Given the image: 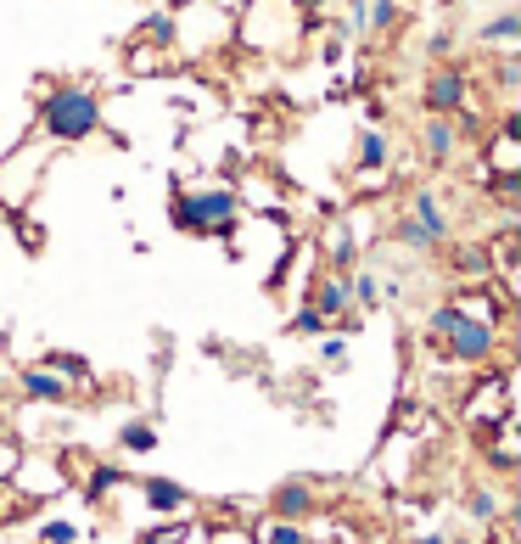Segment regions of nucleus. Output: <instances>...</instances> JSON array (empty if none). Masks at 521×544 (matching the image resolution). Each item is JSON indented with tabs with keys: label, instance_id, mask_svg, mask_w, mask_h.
Masks as SVG:
<instances>
[{
	"label": "nucleus",
	"instance_id": "obj_19",
	"mask_svg": "<svg viewBox=\"0 0 521 544\" xmlns=\"http://www.w3.org/2000/svg\"><path fill=\"white\" fill-rule=\"evenodd\" d=\"M45 371H57L68 387H73V382H79V387H90V365H85L79 354H62V348H57V354H45Z\"/></svg>",
	"mask_w": 521,
	"mask_h": 544
},
{
	"label": "nucleus",
	"instance_id": "obj_15",
	"mask_svg": "<svg viewBox=\"0 0 521 544\" xmlns=\"http://www.w3.org/2000/svg\"><path fill=\"white\" fill-rule=\"evenodd\" d=\"M477 40L482 45H516L521 40V12H516V6H505L499 17H488V23L477 29Z\"/></svg>",
	"mask_w": 521,
	"mask_h": 544
},
{
	"label": "nucleus",
	"instance_id": "obj_20",
	"mask_svg": "<svg viewBox=\"0 0 521 544\" xmlns=\"http://www.w3.org/2000/svg\"><path fill=\"white\" fill-rule=\"evenodd\" d=\"M258 544H309L303 522H281V516H269L264 528H258Z\"/></svg>",
	"mask_w": 521,
	"mask_h": 544
},
{
	"label": "nucleus",
	"instance_id": "obj_26",
	"mask_svg": "<svg viewBox=\"0 0 521 544\" xmlns=\"http://www.w3.org/2000/svg\"><path fill=\"white\" fill-rule=\"evenodd\" d=\"M40 544H79V528H73V522H45Z\"/></svg>",
	"mask_w": 521,
	"mask_h": 544
},
{
	"label": "nucleus",
	"instance_id": "obj_10",
	"mask_svg": "<svg viewBox=\"0 0 521 544\" xmlns=\"http://www.w3.org/2000/svg\"><path fill=\"white\" fill-rule=\"evenodd\" d=\"M141 494H146V505H152L157 516H185L191 511V494H185L180 483H169V477H146Z\"/></svg>",
	"mask_w": 521,
	"mask_h": 544
},
{
	"label": "nucleus",
	"instance_id": "obj_16",
	"mask_svg": "<svg viewBox=\"0 0 521 544\" xmlns=\"http://www.w3.org/2000/svg\"><path fill=\"white\" fill-rule=\"evenodd\" d=\"M398 23H404L398 0H365V34H393Z\"/></svg>",
	"mask_w": 521,
	"mask_h": 544
},
{
	"label": "nucleus",
	"instance_id": "obj_21",
	"mask_svg": "<svg viewBox=\"0 0 521 544\" xmlns=\"http://www.w3.org/2000/svg\"><path fill=\"white\" fill-rule=\"evenodd\" d=\"M465 516H471V522H482V528H488V522H499V494H493V488H471V494H465Z\"/></svg>",
	"mask_w": 521,
	"mask_h": 544
},
{
	"label": "nucleus",
	"instance_id": "obj_5",
	"mask_svg": "<svg viewBox=\"0 0 521 544\" xmlns=\"http://www.w3.org/2000/svg\"><path fill=\"white\" fill-rule=\"evenodd\" d=\"M314 309H320L325 320L337 331H353L359 326V309H353V287H348V270H325L320 275V287H314Z\"/></svg>",
	"mask_w": 521,
	"mask_h": 544
},
{
	"label": "nucleus",
	"instance_id": "obj_9",
	"mask_svg": "<svg viewBox=\"0 0 521 544\" xmlns=\"http://www.w3.org/2000/svg\"><path fill=\"white\" fill-rule=\"evenodd\" d=\"M449 309L454 315H465V320H482V326H499V320H505V298H493L482 281H477V292H454Z\"/></svg>",
	"mask_w": 521,
	"mask_h": 544
},
{
	"label": "nucleus",
	"instance_id": "obj_23",
	"mask_svg": "<svg viewBox=\"0 0 521 544\" xmlns=\"http://www.w3.org/2000/svg\"><path fill=\"white\" fill-rule=\"evenodd\" d=\"M387 236H393V242H404V247H415V253H432V247H437V242H432V236H426V230H421V225H415V219H409V214H404V219H398V225H393V230H387Z\"/></svg>",
	"mask_w": 521,
	"mask_h": 544
},
{
	"label": "nucleus",
	"instance_id": "obj_32",
	"mask_svg": "<svg viewBox=\"0 0 521 544\" xmlns=\"http://www.w3.org/2000/svg\"><path fill=\"white\" fill-rule=\"evenodd\" d=\"M415 544H449V533H421Z\"/></svg>",
	"mask_w": 521,
	"mask_h": 544
},
{
	"label": "nucleus",
	"instance_id": "obj_7",
	"mask_svg": "<svg viewBox=\"0 0 521 544\" xmlns=\"http://www.w3.org/2000/svg\"><path fill=\"white\" fill-rule=\"evenodd\" d=\"M17 387H23L29 399H40V404H73V387L62 382L57 371H45V365H23V376H17Z\"/></svg>",
	"mask_w": 521,
	"mask_h": 544
},
{
	"label": "nucleus",
	"instance_id": "obj_30",
	"mask_svg": "<svg viewBox=\"0 0 521 544\" xmlns=\"http://www.w3.org/2000/svg\"><path fill=\"white\" fill-rule=\"evenodd\" d=\"M516 79H521V62H516V51H505V68H499V90H516Z\"/></svg>",
	"mask_w": 521,
	"mask_h": 544
},
{
	"label": "nucleus",
	"instance_id": "obj_24",
	"mask_svg": "<svg viewBox=\"0 0 521 544\" xmlns=\"http://www.w3.org/2000/svg\"><path fill=\"white\" fill-rule=\"evenodd\" d=\"M113 483H124V472H118V466H96V472H90V488H85V494H90V500H101V494H107Z\"/></svg>",
	"mask_w": 521,
	"mask_h": 544
},
{
	"label": "nucleus",
	"instance_id": "obj_31",
	"mask_svg": "<svg viewBox=\"0 0 521 544\" xmlns=\"http://www.w3.org/2000/svg\"><path fill=\"white\" fill-rule=\"evenodd\" d=\"M348 23H353L359 34H365V0H348Z\"/></svg>",
	"mask_w": 521,
	"mask_h": 544
},
{
	"label": "nucleus",
	"instance_id": "obj_12",
	"mask_svg": "<svg viewBox=\"0 0 521 544\" xmlns=\"http://www.w3.org/2000/svg\"><path fill=\"white\" fill-rule=\"evenodd\" d=\"M409 219H415L432 242H443V236H449V214H443V202H437L432 191H409Z\"/></svg>",
	"mask_w": 521,
	"mask_h": 544
},
{
	"label": "nucleus",
	"instance_id": "obj_25",
	"mask_svg": "<svg viewBox=\"0 0 521 544\" xmlns=\"http://www.w3.org/2000/svg\"><path fill=\"white\" fill-rule=\"evenodd\" d=\"M185 533H191L185 522H163V528H146V533H141V544H180Z\"/></svg>",
	"mask_w": 521,
	"mask_h": 544
},
{
	"label": "nucleus",
	"instance_id": "obj_6",
	"mask_svg": "<svg viewBox=\"0 0 521 544\" xmlns=\"http://www.w3.org/2000/svg\"><path fill=\"white\" fill-rule=\"evenodd\" d=\"M314 511H320V500H314L309 477H292V483H281L269 494V516H281V522H309Z\"/></svg>",
	"mask_w": 521,
	"mask_h": 544
},
{
	"label": "nucleus",
	"instance_id": "obj_2",
	"mask_svg": "<svg viewBox=\"0 0 521 544\" xmlns=\"http://www.w3.org/2000/svg\"><path fill=\"white\" fill-rule=\"evenodd\" d=\"M241 219V197L230 186H180L169 197V225L180 236H230Z\"/></svg>",
	"mask_w": 521,
	"mask_h": 544
},
{
	"label": "nucleus",
	"instance_id": "obj_17",
	"mask_svg": "<svg viewBox=\"0 0 521 544\" xmlns=\"http://www.w3.org/2000/svg\"><path fill=\"white\" fill-rule=\"evenodd\" d=\"M348 287H353V309H381V275L376 270H348Z\"/></svg>",
	"mask_w": 521,
	"mask_h": 544
},
{
	"label": "nucleus",
	"instance_id": "obj_29",
	"mask_svg": "<svg viewBox=\"0 0 521 544\" xmlns=\"http://www.w3.org/2000/svg\"><path fill=\"white\" fill-rule=\"evenodd\" d=\"M17 460H23V455H17V444H12V438H0V483L17 472Z\"/></svg>",
	"mask_w": 521,
	"mask_h": 544
},
{
	"label": "nucleus",
	"instance_id": "obj_8",
	"mask_svg": "<svg viewBox=\"0 0 521 544\" xmlns=\"http://www.w3.org/2000/svg\"><path fill=\"white\" fill-rule=\"evenodd\" d=\"M387 163H393V141H387L381 129H359V146H353V169H359V180L381 174Z\"/></svg>",
	"mask_w": 521,
	"mask_h": 544
},
{
	"label": "nucleus",
	"instance_id": "obj_13",
	"mask_svg": "<svg viewBox=\"0 0 521 544\" xmlns=\"http://www.w3.org/2000/svg\"><path fill=\"white\" fill-rule=\"evenodd\" d=\"M353 258H359V236H353V225H331L325 230V270H353Z\"/></svg>",
	"mask_w": 521,
	"mask_h": 544
},
{
	"label": "nucleus",
	"instance_id": "obj_28",
	"mask_svg": "<svg viewBox=\"0 0 521 544\" xmlns=\"http://www.w3.org/2000/svg\"><path fill=\"white\" fill-rule=\"evenodd\" d=\"M320 365H331V371L348 365V343H342V337H325V343H320Z\"/></svg>",
	"mask_w": 521,
	"mask_h": 544
},
{
	"label": "nucleus",
	"instance_id": "obj_3",
	"mask_svg": "<svg viewBox=\"0 0 521 544\" xmlns=\"http://www.w3.org/2000/svg\"><path fill=\"white\" fill-rule=\"evenodd\" d=\"M426 337H443L454 365H488V359L499 354V326H482V320L454 315L449 303H443V309H432V320H426Z\"/></svg>",
	"mask_w": 521,
	"mask_h": 544
},
{
	"label": "nucleus",
	"instance_id": "obj_1",
	"mask_svg": "<svg viewBox=\"0 0 521 544\" xmlns=\"http://www.w3.org/2000/svg\"><path fill=\"white\" fill-rule=\"evenodd\" d=\"M107 124L101 118V96L96 85H40V135L51 146H79L90 141L96 129Z\"/></svg>",
	"mask_w": 521,
	"mask_h": 544
},
{
	"label": "nucleus",
	"instance_id": "obj_27",
	"mask_svg": "<svg viewBox=\"0 0 521 544\" xmlns=\"http://www.w3.org/2000/svg\"><path fill=\"white\" fill-rule=\"evenodd\" d=\"M426 57H432V62H449V57H454V34H449V29L426 34Z\"/></svg>",
	"mask_w": 521,
	"mask_h": 544
},
{
	"label": "nucleus",
	"instance_id": "obj_14",
	"mask_svg": "<svg viewBox=\"0 0 521 544\" xmlns=\"http://www.w3.org/2000/svg\"><path fill=\"white\" fill-rule=\"evenodd\" d=\"M157 444H163V432H157L152 421H124V427H118V449H124V455H152Z\"/></svg>",
	"mask_w": 521,
	"mask_h": 544
},
{
	"label": "nucleus",
	"instance_id": "obj_18",
	"mask_svg": "<svg viewBox=\"0 0 521 544\" xmlns=\"http://www.w3.org/2000/svg\"><path fill=\"white\" fill-rule=\"evenodd\" d=\"M286 331H292V337H325V331H331V320H325L314 303H297L292 320H286Z\"/></svg>",
	"mask_w": 521,
	"mask_h": 544
},
{
	"label": "nucleus",
	"instance_id": "obj_11",
	"mask_svg": "<svg viewBox=\"0 0 521 544\" xmlns=\"http://www.w3.org/2000/svg\"><path fill=\"white\" fill-rule=\"evenodd\" d=\"M454 146H460V129H454L449 118H426V129H421V158L426 163H449Z\"/></svg>",
	"mask_w": 521,
	"mask_h": 544
},
{
	"label": "nucleus",
	"instance_id": "obj_33",
	"mask_svg": "<svg viewBox=\"0 0 521 544\" xmlns=\"http://www.w3.org/2000/svg\"><path fill=\"white\" fill-rule=\"evenodd\" d=\"M247 6H253V0H225V12H247Z\"/></svg>",
	"mask_w": 521,
	"mask_h": 544
},
{
	"label": "nucleus",
	"instance_id": "obj_4",
	"mask_svg": "<svg viewBox=\"0 0 521 544\" xmlns=\"http://www.w3.org/2000/svg\"><path fill=\"white\" fill-rule=\"evenodd\" d=\"M465 101H471V73H465L460 62H437V68L426 73V85H421L426 118H454Z\"/></svg>",
	"mask_w": 521,
	"mask_h": 544
},
{
	"label": "nucleus",
	"instance_id": "obj_22",
	"mask_svg": "<svg viewBox=\"0 0 521 544\" xmlns=\"http://www.w3.org/2000/svg\"><path fill=\"white\" fill-rule=\"evenodd\" d=\"M157 51H169V45H152V40H141L135 51H129V73H157V68H169V57H157Z\"/></svg>",
	"mask_w": 521,
	"mask_h": 544
}]
</instances>
